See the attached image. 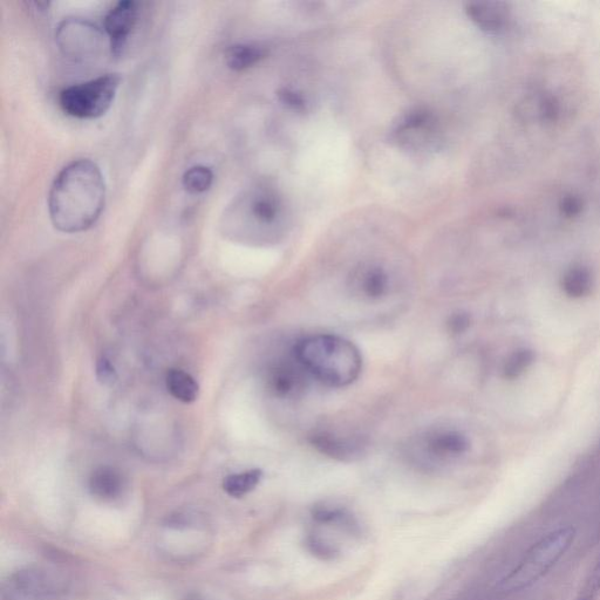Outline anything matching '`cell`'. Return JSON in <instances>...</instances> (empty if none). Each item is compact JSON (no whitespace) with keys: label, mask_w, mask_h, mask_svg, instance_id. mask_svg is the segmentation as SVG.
<instances>
[{"label":"cell","mask_w":600,"mask_h":600,"mask_svg":"<svg viewBox=\"0 0 600 600\" xmlns=\"http://www.w3.org/2000/svg\"><path fill=\"white\" fill-rule=\"evenodd\" d=\"M440 127L434 114L427 109H413L401 117L391 131V140L413 152H428L438 148Z\"/></svg>","instance_id":"cell-5"},{"label":"cell","mask_w":600,"mask_h":600,"mask_svg":"<svg viewBox=\"0 0 600 600\" xmlns=\"http://www.w3.org/2000/svg\"><path fill=\"white\" fill-rule=\"evenodd\" d=\"M60 585L56 576L39 567L15 572L3 586V600H49L57 595Z\"/></svg>","instance_id":"cell-8"},{"label":"cell","mask_w":600,"mask_h":600,"mask_svg":"<svg viewBox=\"0 0 600 600\" xmlns=\"http://www.w3.org/2000/svg\"><path fill=\"white\" fill-rule=\"evenodd\" d=\"M576 529L563 527L544 535L531 545L515 569L503 579L504 592H516L530 588L555 567L574 543Z\"/></svg>","instance_id":"cell-3"},{"label":"cell","mask_w":600,"mask_h":600,"mask_svg":"<svg viewBox=\"0 0 600 600\" xmlns=\"http://www.w3.org/2000/svg\"><path fill=\"white\" fill-rule=\"evenodd\" d=\"M105 201L106 186L100 168L90 160L74 161L52 184L51 221L61 233H81L98 221Z\"/></svg>","instance_id":"cell-1"},{"label":"cell","mask_w":600,"mask_h":600,"mask_svg":"<svg viewBox=\"0 0 600 600\" xmlns=\"http://www.w3.org/2000/svg\"><path fill=\"white\" fill-rule=\"evenodd\" d=\"M563 290L569 297L581 298L591 290L592 278L588 269L571 268L563 277Z\"/></svg>","instance_id":"cell-19"},{"label":"cell","mask_w":600,"mask_h":600,"mask_svg":"<svg viewBox=\"0 0 600 600\" xmlns=\"http://www.w3.org/2000/svg\"><path fill=\"white\" fill-rule=\"evenodd\" d=\"M351 288L363 299L380 300L390 290V276L380 265L366 264L353 272Z\"/></svg>","instance_id":"cell-13"},{"label":"cell","mask_w":600,"mask_h":600,"mask_svg":"<svg viewBox=\"0 0 600 600\" xmlns=\"http://www.w3.org/2000/svg\"><path fill=\"white\" fill-rule=\"evenodd\" d=\"M279 98H281L283 104L286 106L295 109V111L300 112L304 111L306 108V101L302 94H299L292 90H282L279 92Z\"/></svg>","instance_id":"cell-26"},{"label":"cell","mask_w":600,"mask_h":600,"mask_svg":"<svg viewBox=\"0 0 600 600\" xmlns=\"http://www.w3.org/2000/svg\"><path fill=\"white\" fill-rule=\"evenodd\" d=\"M467 15L480 29L487 32H500L507 26L509 15L507 5L496 2H474L467 5Z\"/></svg>","instance_id":"cell-15"},{"label":"cell","mask_w":600,"mask_h":600,"mask_svg":"<svg viewBox=\"0 0 600 600\" xmlns=\"http://www.w3.org/2000/svg\"><path fill=\"white\" fill-rule=\"evenodd\" d=\"M97 378L102 385H112L117 380V371L107 358L98 360Z\"/></svg>","instance_id":"cell-24"},{"label":"cell","mask_w":600,"mask_h":600,"mask_svg":"<svg viewBox=\"0 0 600 600\" xmlns=\"http://www.w3.org/2000/svg\"><path fill=\"white\" fill-rule=\"evenodd\" d=\"M292 351L310 377L329 387L350 386L363 371V356L358 347L334 334L304 338Z\"/></svg>","instance_id":"cell-2"},{"label":"cell","mask_w":600,"mask_h":600,"mask_svg":"<svg viewBox=\"0 0 600 600\" xmlns=\"http://www.w3.org/2000/svg\"><path fill=\"white\" fill-rule=\"evenodd\" d=\"M267 56L264 47L252 44L231 46L225 53V63L234 71H244L255 66Z\"/></svg>","instance_id":"cell-17"},{"label":"cell","mask_w":600,"mask_h":600,"mask_svg":"<svg viewBox=\"0 0 600 600\" xmlns=\"http://www.w3.org/2000/svg\"><path fill=\"white\" fill-rule=\"evenodd\" d=\"M102 33L87 20L68 18L60 24L57 42L65 56L84 61L97 56L102 46Z\"/></svg>","instance_id":"cell-7"},{"label":"cell","mask_w":600,"mask_h":600,"mask_svg":"<svg viewBox=\"0 0 600 600\" xmlns=\"http://www.w3.org/2000/svg\"><path fill=\"white\" fill-rule=\"evenodd\" d=\"M310 443L327 458L342 461H358L366 454L367 441L364 436L318 429L309 436Z\"/></svg>","instance_id":"cell-10"},{"label":"cell","mask_w":600,"mask_h":600,"mask_svg":"<svg viewBox=\"0 0 600 600\" xmlns=\"http://www.w3.org/2000/svg\"><path fill=\"white\" fill-rule=\"evenodd\" d=\"M282 215V203L278 195L269 187L249 190L231 207L225 221H244L252 227L268 228L275 225Z\"/></svg>","instance_id":"cell-6"},{"label":"cell","mask_w":600,"mask_h":600,"mask_svg":"<svg viewBox=\"0 0 600 600\" xmlns=\"http://www.w3.org/2000/svg\"><path fill=\"white\" fill-rule=\"evenodd\" d=\"M576 600H593V599H591L589 597H585L583 595H579V597Z\"/></svg>","instance_id":"cell-28"},{"label":"cell","mask_w":600,"mask_h":600,"mask_svg":"<svg viewBox=\"0 0 600 600\" xmlns=\"http://www.w3.org/2000/svg\"><path fill=\"white\" fill-rule=\"evenodd\" d=\"M214 182V174L211 169L204 166H195L187 170L183 175V187L190 194H202L207 192Z\"/></svg>","instance_id":"cell-20"},{"label":"cell","mask_w":600,"mask_h":600,"mask_svg":"<svg viewBox=\"0 0 600 600\" xmlns=\"http://www.w3.org/2000/svg\"><path fill=\"white\" fill-rule=\"evenodd\" d=\"M308 545L313 554L323 559H332L338 554V551L331 544L325 543L322 538L315 535L308 538Z\"/></svg>","instance_id":"cell-23"},{"label":"cell","mask_w":600,"mask_h":600,"mask_svg":"<svg viewBox=\"0 0 600 600\" xmlns=\"http://www.w3.org/2000/svg\"><path fill=\"white\" fill-rule=\"evenodd\" d=\"M166 386L170 395L183 404H192L199 398V384L192 375L177 368L167 373Z\"/></svg>","instance_id":"cell-16"},{"label":"cell","mask_w":600,"mask_h":600,"mask_svg":"<svg viewBox=\"0 0 600 600\" xmlns=\"http://www.w3.org/2000/svg\"><path fill=\"white\" fill-rule=\"evenodd\" d=\"M422 450L434 460L446 461L465 455L470 449L469 439L455 429L439 428L428 432L421 440Z\"/></svg>","instance_id":"cell-12"},{"label":"cell","mask_w":600,"mask_h":600,"mask_svg":"<svg viewBox=\"0 0 600 600\" xmlns=\"http://www.w3.org/2000/svg\"><path fill=\"white\" fill-rule=\"evenodd\" d=\"M120 83L118 74H106L87 83L68 87L60 93V106L73 118L102 117L111 108Z\"/></svg>","instance_id":"cell-4"},{"label":"cell","mask_w":600,"mask_h":600,"mask_svg":"<svg viewBox=\"0 0 600 600\" xmlns=\"http://www.w3.org/2000/svg\"><path fill=\"white\" fill-rule=\"evenodd\" d=\"M310 374L295 356L293 351L288 356L275 359L265 373V383L272 395L279 399H292L302 394L308 387Z\"/></svg>","instance_id":"cell-9"},{"label":"cell","mask_w":600,"mask_h":600,"mask_svg":"<svg viewBox=\"0 0 600 600\" xmlns=\"http://www.w3.org/2000/svg\"><path fill=\"white\" fill-rule=\"evenodd\" d=\"M139 3L124 0L114 6L105 18V30L114 56L119 57L139 18Z\"/></svg>","instance_id":"cell-11"},{"label":"cell","mask_w":600,"mask_h":600,"mask_svg":"<svg viewBox=\"0 0 600 600\" xmlns=\"http://www.w3.org/2000/svg\"><path fill=\"white\" fill-rule=\"evenodd\" d=\"M127 481L119 469L111 466H102L94 470L88 480V489L95 499L104 502H113L124 495Z\"/></svg>","instance_id":"cell-14"},{"label":"cell","mask_w":600,"mask_h":600,"mask_svg":"<svg viewBox=\"0 0 600 600\" xmlns=\"http://www.w3.org/2000/svg\"><path fill=\"white\" fill-rule=\"evenodd\" d=\"M262 477L261 469H250L247 472L229 475L223 481V490L234 499H241L256 489Z\"/></svg>","instance_id":"cell-18"},{"label":"cell","mask_w":600,"mask_h":600,"mask_svg":"<svg viewBox=\"0 0 600 600\" xmlns=\"http://www.w3.org/2000/svg\"><path fill=\"white\" fill-rule=\"evenodd\" d=\"M583 595L600 600V561L593 568L588 582H586L582 591Z\"/></svg>","instance_id":"cell-25"},{"label":"cell","mask_w":600,"mask_h":600,"mask_svg":"<svg viewBox=\"0 0 600 600\" xmlns=\"http://www.w3.org/2000/svg\"><path fill=\"white\" fill-rule=\"evenodd\" d=\"M579 207H581V204L576 200L569 199L564 203V210L567 211L568 214H576Z\"/></svg>","instance_id":"cell-27"},{"label":"cell","mask_w":600,"mask_h":600,"mask_svg":"<svg viewBox=\"0 0 600 600\" xmlns=\"http://www.w3.org/2000/svg\"><path fill=\"white\" fill-rule=\"evenodd\" d=\"M534 353L529 350H518L511 356L504 366V375L508 379H515L533 364Z\"/></svg>","instance_id":"cell-21"},{"label":"cell","mask_w":600,"mask_h":600,"mask_svg":"<svg viewBox=\"0 0 600 600\" xmlns=\"http://www.w3.org/2000/svg\"><path fill=\"white\" fill-rule=\"evenodd\" d=\"M470 323L472 320L466 312H455L448 318L447 329L453 336H460L469 329Z\"/></svg>","instance_id":"cell-22"}]
</instances>
